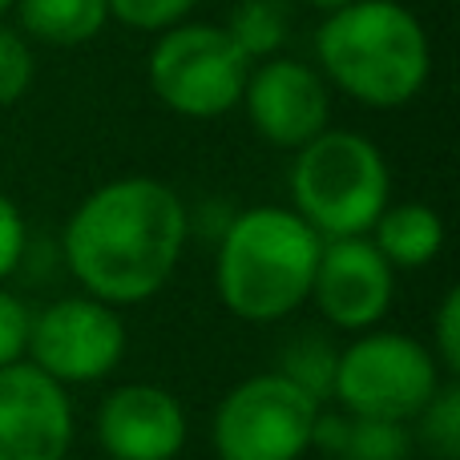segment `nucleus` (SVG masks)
Masks as SVG:
<instances>
[{
  "mask_svg": "<svg viewBox=\"0 0 460 460\" xmlns=\"http://www.w3.org/2000/svg\"><path fill=\"white\" fill-rule=\"evenodd\" d=\"M243 105L254 134L283 150H303L311 137L323 134L332 118L323 77L291 57H267L262 65H251Z\"/></svg>",
  "mask_w": 460,
  "mask_h": 460,
  "instance_id": "obj_9",
  "label": "nucleus"
},
{
  "mask_svg": "<svg viewBox=\"0 0 460 460\" xmlns=\"http://www.w3.org/2000/svg\"><path fill=\"white\" fill-rule=\"evenodd\" d=\"M437 359L412 335L376 332L356 340L335 364V396L351 416L404 424L437 396Z\"/></svg>",
  "mask_w": 460,
  "mask_h": 460,
  "instance_id": "obj_6",
  "label": "nucleus"
},
{
  "mask_svg": "<svg viewBox=\"0 0 460 460\" xmlns=\"http://www.w3.org/2000/svg\"><path fill=\"white\" fill-rule=\"evenodd\" d=\"M29 323L32 315L24 311V303L16 295L0 291V367L21 364L24 348H29Z\"/></svg>",
  "mask_w": 460,
  "mask_h": 460,
  "instance_id": "obj_21",
  "label": "nucleus"
},
{
  "mask_svg": "<svg viewBox=\"0 0 460 460\" xmlns=\"http://www.w3.org/2000/svg\"><path fill=\"white\" fill-rule=\"evenodd\" d=\"M376 238L372 246L384 254L388 267H424L440 254L445 246V223L432 207L424 202H400V207H384L376 218Z\"/></svg>",
  "mask_w": 460,
  "mask_h": 460,
  "instance_id": "obj_13",
  "label": "nucleus"
},
{
  "mask_svg": "<svg viewBox=\"0 0 460 460\" xmlns=\"http://www.w3.org/2000/svg\"><path fill=\"white\" fill-rule=\"evenodd\" d=\"M311 8H323V13H335V8H343V4H351V0H307Z\"/></svg>",
  "mask_w": 460,
  "mask_h": 460,
  "instance_id": "obj_24",
  "label": "nucleus"
},
{
  "mask_svg": "<svg viewBox=\"0 0 460 460\" xmlns=\"http://www.w3.org/2000/svg\"><path fill=\"white\" fill-rule=\"evenodd\" d=\"M73 412L65 388L32 364L0 367V460H65Z\"/></svg>",
  "mask_w": 460,
  "mask_h": 460,
  "instance_id": "obj_10",
  "label": "nucleus"
},
{
  "mask_svg": "<svg viewBox=\"0 0 460 460\" xmlns=\"http://www.w3.org/2000/svg\"><path fill=\"white\" fill-rule=\"evenodd\" d=\"M311 445L327 448L340 460H408L412 437L404 424L367 420V416H315Z\"/></svg>",
  "mask_w": 460,
  "mask_h": 460,
  "instance_id": "obj_14",
  "label": "nucleus"
},
{
  "mask_svg": "<svg viewBox=\"0 0 460 460\" xmlns=\"http://www.w3.org/2000/svg\"><path fill=\"white\" fill-rule=\"evenodd\" d=\"M226 37L243 49L246 61H267L287 40V4L283 0H243L226 21Z\"/></svg>",
  "mask_w": 460,
  "mask_h": 460,
  "instance_id": "obj_16",
  "label": "nucleus"
},
{
  "mask_svg": "<svg viewBox=\"0 0 460 460\" xmlns=\"http://www.w3.org/2000/svg\"><path fill=\"white\" fill-rule=\"evenodd\" d=\"M97 437L113 460H174L186 445V412L166 388L126 384L105 396Z\"/></svg>",
  "mask_w": 460,
  "mask_h": 460,
  "instance_id": "obj_12",
  "label": "nucleus"
},
{
  "mask_svg": "<svg viewBox=\"0 0 460 460\" xmlns=\"http://www.w3.org/2000/svg\"><path fill=\"white\" fill-rule=\"evenodd\" d=\"M32 77H37V61L24 37L8 24H0V105H16L29 93Z\"/></svg>",
  "mask_w": 460,
  "mask_h": 460,
  "instance_id": "obj_19",
  "label": "nucleus"
},
{
  "mask_svg": "<svg viewBox=\"0 0 460 460\" xmlns=\"http://www.w3.org/2000/svg\"><path fill=\"white\" fill-rule=\"evenodd\" d=\"M110 16L142 32H166L194 8V0H105Z\"/></svg>",
  "mask_w": 460,
  "mask_h": 460,
  "instance_id": "obj_20",
  "label": "nucleus"
},
{
  "mask_svg": "<svg viewBox=\"0 0 460 460\" xmlns=\"http://www.w3.org/2000/svg\"><path fill=\"white\" fill-rule=\"evenodd\" d=\"M319 311L343 332H364L392 303V267L372 238H327L311 279Z\"/></svg>",
  "mask_w": 460,
  "mask_h": 460,
  "instance_id": "obj_11",
  "label": "nucleus"
},
{
  "mask_svg": "<svg viewBox=\"0 0 460 460\" xmlns=\"http://www.w3.org/2000/svg\"><path fill=\"white\" fill-rule=\"evenodd\" d=\"M251 61L218 24H174L150 53V89L182 118H223L243 102Z\"/></svg>",
  "mask_w": 460,
  "mask_h": 460,
  "instance_id": "obj_5",
  "label": "nucleus"
},
{
  "mask_svg": "<svg viewBox=\"0 0 460 460\" xmlns=\"http://www.w3.org/2000/svg\"><path fill=\"white\" fill-rule=\"evenodd\" d=\"M335 364H340V356H335L332 343L319 340L315 332H307L283 351V372L279 376H287L295 388H303L319 404L335 388Z\"/></svg>",
  "mask_w": 460,
  "mask_h": 460,
  "instance_id": "obj_17",
  "label": "nucleus"
},
{
  "mask_svg": "<svg viewBox=\"0 0 460 460\" xmlns=\"http://www.w3.org/2000/svg\"><path fill=\"white\" fill-rule=\"evenodd\" d=\"M420 440L437 460L460 456V388H437V396L420 412Z\"/></svg>",
  "mask_w": 460,
  "mask_h": 460,
  "instance_id": "obj_18",
  "label": "nucleus"
},
{
  "mask_svg": "<svg viewBox=\"0 0 460 460\" xmlns=\"http://www.w3.org/2000/svg\"><path fill=\"white\" fill-rule=\"evenodd\" d=\"M32 367L57 384H89L118 367L126 327L102 299H61L29 323Z\"/></svg>",
  "mask_w": 460,
  "mask_h": 460,
  "instance_id": "obj_8",
  "label": "nucleus"
},
{
  "mask_svg": "<svg viewBox=\"0 0 460 460\" xmlns=\"http://www.w3.org/2000/svg\"><path fill=\"white\" fill-rule=\"evenodd\" d=\"M437 356L445 372H460V291H448L437 311Z\"/></svg>",
  "mask_w": 460,
  "mask_h": 460,
  "instance_id": "obj_22",
  "label": "nucleus"
},
{
  "mask_svg": "<svg viewBox=\"0 0 460 460\" xmlns=\"http://www.w3.org/2000/svg\"><path fill=\"white\" fill-rule=\"evenodd\" d=\"M315 57L332 85L372 110L408 105L429 81V37L396 0H351L327 13Z\"/></svg>",
  "mask_w": 460,
  "mask_h": 460,
  "instance_id": "obj_2",
  "label": "nucleus"
},
{
  "mask_svg": "<svg viewBox=\"0 0 460 460\" xmlns=\"http://www.w3.org/2000/svg\"><path fill=\"white\" fill-rule=\"evenodd\" d=\"M24 254V218L8 194H0V279H8L21 267Z\"/></svg>",
  "mask_w": 460,
  "mask_h": 460,
  "instance_id": "obj_23",
  "label": "nucleus"
},
{
  "mask_svg": "<svg viewBox=\"0 0 460 460\" xmlns=\"http://www.w3.org/2000/svg\"><path fill=\"white\" fill-rule=\"evenodd\" d=\"M388 162L351 129H323L291 166L295 215L319 238H356L376 226L388 207Z\"/></svg>",
  "mask_w": 460,
  "mask_h": 460,
  "instance_id": "obj_4",
  "label": "nucleus"
},
{
  "mask_svg": "<svg viewBox=\"0 0 460 460\" xmlns=\"http://www.w3.org/2000/svg\"><path fill=\"white\" fill-rule=\"evenodd\" d=\"M186 207L158 178L105 182L73 210L65 259L102 303H142L170 283L186 246Z\"/></svg>",
  "mask_w": 460,
  "mask_h": 460,
  "instance_id": "obj_1",
  "label": "nucleus"
},
{
  "mask_svg": "<svg viewBox=\"0 0 460 460\" xmlns=\"http://www.w3.org/2000/svg\"><path fill=\"white\" fill-rule=\"evenodd\" d=\"M16 4V0H0V13H8V8H13Z\"/></svg>",
  "mask_w": 460,
  "mask_h": 460,
  "instance_id": "obj_25",
  "label": "nucleus"
},
{
  "mask_svg": "<svg viewBox=\"0 0 460 460\" xmlns=\"http://www.w3.org/2000/svg\"><path fill=\"white\" fill-rule=\"evenodd\" d=\"M319 404L287 376L238 384L215 412L218 460H299L311 445Z\"/></svg>",
  "mask_w": 460,
  "mask_h": 460,
  "instance_id": "obj_7",
  "label": "nucleus"
},
{
  "mask_svg": "<svg viewBox=\"0 0 460 460\" xmlns=\"http://www.w3.org/2000/svg\"><path fill=\"white\" fill-rule=\"evenodd\" d=\"M323 238L295 210L254 207L230 218L218 246V295L246 323L283 319L311 295Z\"/></svg>",
  "mask_w": 460,
  "mask_h": 460,
  "instance_id": "obj_3",
  "label": "nucleus"
},
{
  "mask_svg": "<svg viewBox=\"0 0 460 460\" xmlns=\"http://www.w3.org/2000/svg\"><path fill=\"white\" fill-rule=\"evenodd\" d=\"M16 16L45 45H85L105 29L110 8L105 0H16Z\"/></svg>",
  "mask_w": 460,
  "mask_h": 460,
  "instance_id": "obj_15",
  "label": "nucleus"
}]
</instances>
